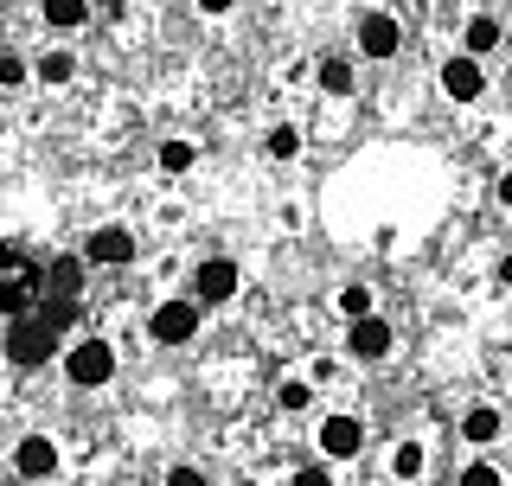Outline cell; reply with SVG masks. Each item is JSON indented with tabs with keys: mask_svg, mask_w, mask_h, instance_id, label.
Returning a JSON list of instances; mask_svg holds the SVG:
<instances>
[{
	"mask_svg": "<svg viewBox=\"0 0 512 486\" xmlns=\"http://www.w3.org/2000/svg\"><path fill=\"white\" fill-rule=\"evenodd\" d=\"M506 84H512V64H506Z\"/></svg>",
	"mask_w": 512,
	"mask_h": 486,
	"instance_id": "31",
	"label": "cell"
},
{
	"mask_svg": "<svg viewBox=\"0 0 512 486\" xmlns=\"http://www.w3.org/2000/svg\"><path fill=\"white\" fill-rule=\"evenodd\" d=\"M461 486H506V480L493 474V467H468V474H461Z\"/></svg>",
	"mask_w": 512,
	"mask_h": 486,
	"instance_id": "24",
	"label": "cell"
},
{
	"mask_svg": "<svg viewBox=\"0 0 512 486\" xmlns=\"http://www.w3.org/2000/svg\"><path fill=\"white\" fill-rule=\"evenodd\" d=\"M365 448V423L359 416H327V423H320V455L327 461H352Z\"/></svg>",
	"mask_w": 512,
	"mask_h": 486,
	"instance_id": "5",
	"label": "cell"
},
{
	"mask_svg": "<svg viewBox=\"0 0 512 486\" xmlns=\"http://www.w3.org/2000/svg\"><path fill=\"white\" fill-rule=\"evenodd\" d=\"M384 352H391V320L378 314L352 320V359H384Z\"/></svg>",
	"mask_w": 512,
	"mask_h": 486,
	"instance_id": "12",
	"label": "cell"
},
{
	"mask_svg": "<svg viewBox=\"0 0 512 486\" xmlns=\"http://www.w3.org/2000/svg\"><path fill=\"white\" fill-rule=\"evenodd\" d=\"M320 90L346 96V90H352V64H346V58H320Z\"/></svg>",
	"mask_w": 512,
	"mask_h": 486,
	"instance_id": "16",
	"label": "cell"
},
{
	"mask_svg": "<svg viewBox=\"0 0 512 486\" xmlns=\"http://www.w3.org/2000/svg\"><path fill=\"white\" fill-rule=\"evenodd\" d=\"M442 90L455 96V103H474V96L487 90V77H480L474 58H448V64H442Z\"/></svg>",
	"mask_w": 512,
	"mask_h": 486,
	"instance_id": "11",
	"label": "cell"
},
{
	"mask_svg": "<svg viewBox=\"0 0 512 486\" xmlns=\"http://www.w3.org/2000/svg\"><path fill=\"white\" fill-rule=\"evenodd\" d=\"M45 301V263H32L20 243H0V320H20Z\"/></svg>",
	"mask_w": 512,
	"mask_h": 486,
	"instance_id": "2",
	"label": "cell"
},
{
	"mask_svg": "<svg viewBox=\"0 0 512 486\" xmlns=\"http://www.w3.org/2000/svg\"><path fill=\"white\" fill-rule=\"evenodd\" d=\"M493 45H500V20H493V13H474L468 20V52H493Z\"/></svg>",
	"mask_w": 512,
	"mask_h": 486,
	"instance_id": "14",
	"label": "cell"
},
{
	"mask_svg": "<svg viewBox=\"0 0 512 486\" xmlns=\"http://www.w3.org/2000/svg\"><path fill=\"white\" fill-rule=\"evenodd\" d=\"M461 435H468L474 448H487L493 435H500V416H493V410H468V416H461Z\"/></svg>",
	"mask_w": 512,
	"mask_h": 486,
	"instance_id": "13",
	"label": "cell"
},
{
	"mask_svg": "<svg viewBox=\"0 0 512 486\" xmlns=\"http://www.w3.org/2000/svg\"><path fill=\"white\" fill-rule=\"evenodd\" d=\"M500 199H506V205H512V173H506V180H500Z\"/></svg>",
	"mask_w": 512,
	"mask_h": 486,
	"instance_id": "28",
	"label": "cell"
},
{
	"mask_svg": "<svg viewBox=\"0 0 512 486\" xmlns=\"http://www.w3.org/2000/svg\"><path fill=\"white\" fill-rule=\"evenodd\" d=\"M0 84H26V58H13V52H0Z\"/></svg>",
	"mask_w": 512,
	"mask_h": 486,
	"instance_id": "23",
	"label": "cell"
},
{
	"mask_svg": "<svg viewBox=\"0 0 512 486\" xmlns=\"http://www.w3.org/2000/svg\"><path fill=\"white\" fill-rule=\"evenodd\" d=\"M295 148H301V135H295V128H276V135H269V154H276V160H288Z\"/></svg>",
	"mask_w": 512,
	"mask_h": 486,
	"instance_id": "22",
	"label": "cell"
},
{
	"mask_svg": "<svg viewBox=\"0 0 512 486\" xmlns=\"http://www.w3.org/2000/svg\"><path fill=\"white\" fill-rule=\"evenodd\" d=\"M397 45H404V32H397L391 13H365L359 20V52L365 58H397Z\"/></svg>",
	"mask_w": 512,
	"mask_h": 486,
	"instance_id": "8",
	"label": "cell"
},
{
	"mask_svg": "<svg viewBox=\"0 0 512 486\" xmlns=\"http://www.w3.org/2000/svg\"><path fill=\"white\" fill-rule=\"evenodd\" d=\"M64 378L84 384V391L109 384V378H116V346H109V339H77V346L64 352Z\"/></svg>",
	"mask_w": 512,
	"mask_h": 486,
	"instance_id": "3",
	"label": "cell"
},
{
	"mask_svg": "<svg viewBox=\"0 0 512 486\" xmlns=\"http://www.w3.org/2000/svg\"><path fill=\"white\" fill-rule=\"evenodd\" d=\"M84 263H135V237L122 231V224H103V231H90V243H84Z\"/></svg>",
	"mask_w": 512,
	"mask_h": 486,
	"instance_id": "6",
	"label": "cell"
},
{
	"mask_svg": "<svg viewBox=\"0 0 512 486\" xmlns=\"http://www.w3.org/2000/svg\"><path fill=\"white\" fill-rule=\"evenodd\" d=\"M71 71H77L71 52H45L39 58V77H45V84H71Z\"/></svg>",
	"mask_w": 512,
	"mask_h": 486,
	"instance_id": "18",
	"label": "cell"
},
{
	"mask_svg": "<svg viewBox=\"0 0 512 486\" xmlns=\"http://www.w3.org/2000/svg\"><path fill=\"white\" fill-rule=\"evenodd\" d=\"M90 7H128V0H90Z\"/></svg>",
	"mask_w": 512,
	"mask_h": 486,
	"instance_id": "30",
	"label": "cell"
},
{
	"mask_svg": "<svg viewBox=\"0 0 512 486\" xmlns=\"http://www.w3.org/2000/svg\"><path fill=\"white\" fill-rule=\"evenodd\" d=\"M199 7H205V13H224V7H237V0H199Z\"/></svg>",
	"mask_w": 512,
	"mask_h": 486,
	"instance_id": "27",
	"label": "cell"
},
{
	"mask_svg": "<svg viewBox=\"0 0 512 486\" xmlns=\"http://www.w3.org/2000/svg\"><path fill=\"white\" fill-rule=\"evenodd\" d=\"M192 160H199V148H192V141H160V173H186Z\"/></svg>",
	"mask_w": 512,
	"mask_h": 486,
	"instance_id": "15",
	"label": "cell"
},
{
	"mask_svg": "<svg viewBox=\"0 0 512 486\" xmlns=\"http://www.w3.org/2000/svg\"><path fill=\"white\" fill-rule=\"evenodd\" d=\"M500 282H512V256H506V263H500Z\"/></svg>",
	"mask_w": 512,
	"mask_h": 486,
	"instance_id": "29",
	"label": "cell"
},
{
	"mask_svg": "<svg viewBox=\"0 0 512 486\" xmlns=\"http://www.w3.org/2000/svg\"><path fill=\"white\" fill-rule=\"evenodd\" d=\"M340 314L365 320V314H372V288H346V295H340Z\"/></svg>",
	"mask_w": 512,
	"mask_h": 486,
	"instance_id": "20",
	"label": "cell"
},
{
	"mask_svg": "<svg viewBox=\"0 0 512 486\" xmlns=\"http://www.w3.org/2000/svg\"><path fill=\"white\" fill-rule=\"evenodd\" d=\"M167 486H205V474H199V467H173Z\"/></svg>",
	"mask_w": 512,
	"mask_h": 486,
	"instance_id": "25",
	"label": "cell"
},
{
	"mask_svg": "<svg viewBox=\"0 0 512 486\" xmlns=\"http://www.w3.org/2000/svg\"><path fill=\"white\" fill-rule=\"evenodd\" d=\"M148 333L160 339V346H186V339L199 333V301H160L154 320H148Z\"/></svg>",
	"mask_w": 512,
	"mask_h": 486,
	"instance_id": "4",
	"label": "cell"
},
{
	"mask_svg": "<svg viewBox=\"0 0 512 486\" xmlns=\"http://www.w3.org/2000/svg\"><path fill=\"white\" fill-rule=\"evenodd\" d=\"M391 474H397V480H416V474H423V448H416V442H404V448L391 455Z\"/></svg>",
	"mask_w": 512,
	"mask_h": 486,
	"instance_id": "19",
	"label": "cell"
},
{
	"mask_svg": "<svg viewBox=\"0 0 512 486\" xmlns=\"http://www.w3.org/2000/svg\"><path fill=\"white\" fill-rule=\"evenodd\" d=\"M84 13H90V0H45V20L52 26H84Z\"/></svg>",
	"mask_w": 512,
	"mask_h": 486,
	"instance_id": "17",
	"label": "cell"
},
{
	"mask_svg": "<svg viewBox=\"0 0 512 486\" xmlns=\"http://www.w3.org/2000/svg\"><path fill=\"white\" fill-rule=\"evenodd\" d=\"M231 295H237V263H231V256H205V263H199V307L231 301Z\"/></svg>",
	"mask_w": 512,
	"mask_h": 486,
	"instance_id": "9",
	"label": "cell"
},
{
	"mask_svg": "<svg viewBox=\"0 0 512 486\" xmlns=\"http://www.w3.org/2000/svg\"><path fill=\"white\" fill-rule=\"evenodd\" d=\"M308 397H314V391H308L301 378H288L282 391H276V403H282V410H308Z\"/></svg>",
	"mask_w": 512,
	"mask_h": 486,
	"instance_id": "21",
	"label": "cell"
},
{
	"mask_svg": "<svg viewBox=\"0 0 512 486\" xmlns=\"http://www.w3.org/2000/svg\"><path fill=\"white\" fill-rule=\"evenodd\" d=\"M13 467H20L26 480H52L58 474V442L52 435H26V442L13 448Z\"/></svg>",
	"mask_w": 512,
	"mask_h": 486,
	"instance_id": "7",
	"label": "cell"
},
{
	"mask_svg": "<svg viewBox=\"0 0 512 486\" xmlns=\"http://www.w3.org/2000/svg\"><path fill=\"white\" fill-rule=\"evenodd\" d=\"M45 295H52V301H77V295H84V263H77V256H52V263H45Z\"/></svg>",
	"mask_w": 512,
	"mask_h": 486,
	"instance_id": "10",
	"label": "cell"
},
{
	"mask_svg": "<svg viewBox=\"0 0 512 486\" xmlns=\"http://www.w3.org/2000/svg\"><path fill=\"white\" fill-rule=\"evenodd\" d=\"M71 320H77V301H52V295H45L39 307H26L20 320H7V359L20 371H39L58 352V339H64Z\"/></svg>",
	"mask_w": 512,
	"mask_h": 486,
	"instance_id": "1",
	"label": "cell"
},
{
	"mask_svg": "<svg viewBox=\"0 0 512 486\" xmlns=\"http://www.w3.org/2000/svg\"><path fill=\"white\" fill-rule=\"evenodd\" d=\"M295 486H333V480L320 474V467H301V474H295Z\"/></svg>",
	"mask_w": 512,
	"mask_h": 486,
	"instance_id": "26",
	"label": "cell"
}]
</instances>
